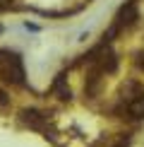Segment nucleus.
Listing matches in <instances>:
<instances>
[{"label":"nucleus","mask_w":144,"mask_h":147,"mask_svg":"<svg viewBox=\"0 0 144 147\" xmlns=\"http://www.w3.org/2000/svg\"><path fill=\"white\" fill-rule=\"evenodd\" d=\"M99 87H101V72L94 68V70H91V75H89V80H87V87H84V89H87V94H89V96H94L96 92H99Z\"/></svg>","instance_id":"5"},{"label":"nucleus","mask_w":144,"mask_h":147,"mask_svg":"<svg viewBox=\"0 0 144 147\" xmlns=\"http://www.w3.org/2000/svg\"><path fill=\"white\" fill-rule=\"evenodd\" d=\"M130 113L135 116V118H144V94L130 101Z\"/></svg>","instance_id":"6"},{"label":"nucleus","mask_w":144,"mask_h":147,"mask_svg":"<svg viewBox=\"0 0 144 147\" xmlns=\"http://www.w3.org/2000/svg\"><path fill=\"white\" fill-rule=\"evenodd\" d=\"M118 32H120V27H118L115 22H113L111 27L106 29V34H103V41H106V44H108V41H113V39H115V36H118Z\"/></svg>","instance_id":"7"},{"label":"nucleus","mask_w":144,"mask_h":147,"mask_svg":"<svg viewBox=\"0 0 144 147\" xmlns=\"http://www.w3.org/2000/svg\"><path fill=\"white\" fill-rule=\"evenodd\" d=\"M137 20V7H135V3H127V5H123L118 12V17H115V24L118 27H127V24H132Z\"/></svg>","instance_id":"3"},{"label":"nucleus","mask_w":144,"mask_h":147,"mask_svg":"<svg viewBox=\"0 0 144 147\" xmlns=\"http://www.w3.org/2000/svg\"><path fill=\"white\" fill-rule=\"evenodd\" d=\"M22 123L29 125V128H34V130H43L46 116L41 111H36V109H24V111H22Z\"/></svg>","instance_id":"2"},{"label":"nucleus","mask_w":144,"mask_h":147,"mask_svg":"<svg viewBox=\"0 0 144 147\" xmlns=\"http://www.w3.org/2000/svg\"><path fill=\"white\" fill-rule=\"evenodd\" d=\"M137 65L144 70V53H139V56H137Z\"/></svg>","instance_id":"9"},{"label":"nucleus","mask_w":144,"mask_h":147,"mask_svg":"<svg viewBox=\"0 0 144 147\" xmlns=\"http://www.w3.org/2000/svg\"><path fill=\"white\" fill-rule=\"evenodd\" d=\"M53 92H55L58 99H63V101H67L70 96H72L70 87L65 84V75H58V77H55V82H53Z\"/></svg>","instance_id":"4"},{"label":"nucleus","mask_w":144,"mask_h":147,"mask_svg":"<svg viewBox=\"0 0 144 147\" xmlns=\"http://www.w3.org/2000/svg\"><path fill=\"white\" fill-rule=\"evenodd\" d=\"M5 106H10V99H7V94L0 89V109H5Z\"/></svg>","instance_id":"8"},{"label":"nucleus","mask_w":144,"mask_h":147,"mask_svg":"<svg viewBox=\"0 0 144 147\" xmlns=\"http://www.w3.org/2000/svg\"><path fill=\"white\" fill-rule=\"evenodd\" d=\"M0 80L5 84H24V68L15 51H0Z\"/></svg>","instance_id":"1"}]
</instances>
